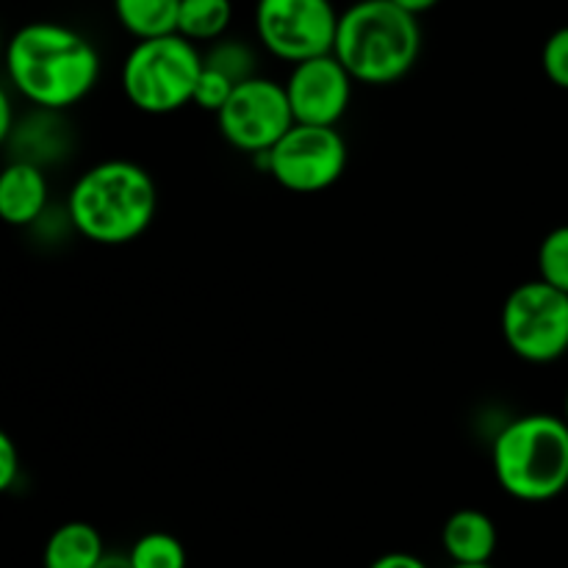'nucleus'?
<instances>
[{
  "label": "nucleus",
  "instance_id": "nucleus-15",
  "mask_svg": "<svg viewBox=\"0 0 568 568\" xmlns=\"http://www.w3.org/2000/svg\"><path fill=\"white\" fill-rule=\"evenodd\" d=\"M114 17L136 42L178 33L181 0H114Z\"/></svg>",
  "mask_w": 568,
  "mask_h": 568
},
{
  "label": "nucleus",
  "instance_id": "nucleus-27",
  "mask_svg": "<svg viewBox=\"0 0 568 568\" xmlns=\"http://www.w3.org/2000/svg\"><path fill=\"white\" fill-rule=\"evenodd\" d=\"M566 419V425H568V392H566V397H564V414H560Z\"/></svg>",
  "mask_w": 568,
  "mask_h": 568
},
{
  "label": "nucleus",
  "instance_id": "nucleus-18",
  "mask_svg": "<svg viewBox=\"0 0 568 568\" xmlns=\"http://www.w3.org/2000/svg\"><path fill=\"white\" fill-rule=\"evenodd\" d=\"M128 558H131L133 568H186L189 555L186 547L178 541V536L164 530L144 532L142 538L133 541V547L128 549Z\"/></svg>",
  "mask_w": 568,
  "mask_h": 568
},
{
  "label": "nucleus",
  "instance_id": "nucleus-13",
  "mask_svg": "<svg viewBox=\"0 0 568 568\" xmlns=\"http://www.w3.org/2000/svg\"><path fill=\"white\" fill-rule=\"evenodd\" d=\"M59 111L33 109L26 120H20V128L6 139L11 148V161H28V164L48 166L70 155L67 144V128L59 125Z\"/></svg>",
  "mask_w": 568,
  "mask_h": 568
},
{
  "label": "nucleus",
  "instance_id": "nucleus-23",
  "mask_svg": "<svg viewBox=\"0 0 568 568\" xmlns=\"http://www.w3.org/2000/svg\"><path fill=\"white\" fill-rule=\"evenodd\" d=\"M369 568H430V566L410 552H386L377 560H372Z\"/></svg>",
  "mask_w": 568,
  "mask_h": 568
},
{
  "label": "nucleus",
  "instance_id": "nucleus-5",
  "mask_svg": "<svg viewBox=\"0 0 568 568\" xmlns=\"http://www.w3.org/2000/svg\"><path fill=\"white\" fill-rule=\"evenodd\" d=\"M203 75V50L181 33L144 39L128 50L120 87L128 103L150 116H166L194 103Z\"/></svg>",
  "mask_w": 568,
  "mask_h": 568
},
{
  "label": "nucleus",
  "instance_id": "nucleus-7",
  "mask_svg": "<svg viewBox=\"0 0 568 568\" xmlns=\"http://www.w3.org/2000/svg\"><path fill=\"white\" fill-rule=\"evenodd\" d=\"M338 20L333 0H255L253 11L261 48L292 67L333 53Z\"/></svg>",
  "mask_w": 568,
  "mask_h": 568
},
{
  "label": "nucleus",
  "instance_id": "nucleus-4",
  "mask_svg": "<svg viewBox=\"0 0 568 568\" xmlns=\"http://www.w3.org/2000/svg\"><path fill=\"white\" fill-rule=\"evenodd\" d=\"M494 480L527 505L552 503L568 491V425L564 416L525 414L510 419L491 444Z\"/></svg>",
  "mask_w": 568,
  "mask_h": 568
},
{
  "label": "nucleus",
  "instance_id": "nucleus-28",
  "mask_svg": "<svg viewBox=\"0 0 568 568\" xmlns=\"http://www.w3.org/2000/svg\"><path fill=\"white\" fill-rule=\"evenodd\" d=\"M449 568H494L491 564H486V566H458V564H453Z\"/></svg>",
  "mask_w": 568,
  "mask_h": 568
},
{
  "label": "nucleus",
  "instance_id": "nucleus-24",
  "mask_svg": "<svg viewBox=\"0 0 568 568\" xmlns=\"http://www.w3.org/2000/svg\"><path fill=\"white\" fill-rule=\"evenodd\" d=\"M14 133V109H11V94L9 89H3L0 94V139H9Z\"/></svg>",
  "mask_w": 568,
  "mask_h": 568
},
{
  "label": "nucleus",
  "instance_id": "nucleus-17",
  "mask_svg": "<svg viewBox=\"0 0 568 568\" xmlns=\"http://www.w3.org/2000/svg\"><path fill=\"white\" fill-rule=\"evenodd\" d=\"M203 67L225 75L233 87L258 75V53L244 39L225 37L203 50Z\"/></svg>",
  "mask_w": 568,
  "mask_h": 568
},
{
  "label": "nucleus",
  "instance_id": "nucleus-1",
  "mask_svg": "<svg viewBox=\"0 0 568 568\" xmlns=\"http://www.w3.org/2000/svg\"><path fill=\"white\" fill-rule=\"evenodd\" d=\"M6 78L31 109L61 114L98 87L100 53L72 26L28 22L6 44Z\"/></svg>",
  "mask_w": 568,
  "mask_h": 568
},
{
  "label": "nucleus",
  "instance_id": "nucleus-14",
  "mask_svg": "<svg viewBox=\"0 0 568 568\" xmlns=\"http://www.w3.org/2000/svg\"><path fill=\"white\" fill-rule=\"evenodd\" d=\"M105 558L103 536L89 521H64L50 532L42 549V568H98Z\"/></svg>",
  "mask_w": 568,
  "mask_h": 568
},
{
  "label": "nucleus",
  "instance_id": "nucleus-6",
  "mask_svg": "<svg viewBox=\"0 0 568 568\" xmlns=\"http://www.w3.org/2000/svg\"><path fill=\"white\" fill-rule=\"evenodd\" d=\"M503 338L527 364H555L568 353V294L536 281L519 283L505 297L499 316Z\"/></svg>",
  "mask_w": 568,
  "mask_h": 568
},
{
  "label": "nucleus",
  "instance_id": "nucleus-16",
  "mask_svg": "<svg viewBox=\"0 0 568 568\" xmlns=\"http://www.w3.org/2000/svg\"><path fill=\"white\" fill-rule=\"evenodd\" d=\"M231 22L233 0H181L178 33L197 48L225 39Z\"/></svg>",
  "mask_w": 568,
  "mask_h": 568
},
{
  "label": "nucleus",
  "instance_id": "nucleus-12",
  "mask_svg": "<svg viewBox=\"0 0 568 568\" xmlns=\"http://www.w3.org/2000/svg\"><path fill=\"white\" fill-rule=\"evenodd\" d=\"M499 532L488 514L477 508H460L444 521L442 547L458 566H486L497 552Z\"/></svg>",
  "mask_w": 568,
  "mask_h": 568
},
{
  "label": "nucleus",
  "instance_id": "nucleus-25",
  "mask_svg": "<svg viewBox=\"0 0 568 568\" xmlns=\"http://www.w3.org/2000/svg\"><path fill=\"white\" fill-rule=\"evenodd\" d=\"M392 3H397L399 9H405V11H408V14L422 17V14H427V11H430V9H436V6L442 3V0H392Z\"/></svg>",
  "mask_w": 568,
  "mask_h": 568
},
{
  "label": "nucleus",
  "instance_id": "nucleus-11",
  "mask_svg": "<svg viewBox=\"0 0 568 568\" xmlns=\"http://www.w3.org/2000/svg\"><path fill=\"white\" fill-rule=\"evenodd\" d=\"M50 211V183L42 166L9 161L0 175V216L11 227H33Z\"/></svg>",
  "mask_w": 568,
  "mask_h": 568
},
{
  "label": "nucleus",
  "instance_id": "nucleus-9",
  "mask_svg": "<svg viewBox=\"0 0 568 568\" xmlns=\"http://www.w3.org/2000/svg\"><path fill=\"white\" fill-rule=\"evenodd\" d=\"M216 125L233 150L258 159L270 153L297 122L288 105L286 87L272 78L255 75L233 89L225 109L216 114Z\"/></svg>",
  "mask_w": 568,
  "mask_h": 568
},
{
  "label": "nucleus",
  "instance_id": "nucleus-26",
  "mask_svg": "<svg viewBox=\"0 0 568 568\" xmlns=\"http://www.w3.org/2000/svg\"><path fill=\"white\" fill-rule=\"evenodd\" d=\"M98 568H133L128 552H105V558L100 560Z\"/></svg>",
  "mask_w": 568,
  "mask_h": 568
},
{
  "label": "nucleus",
  "instance_id": "nucleus-20",
  "mask_svg": "<svg viewBox=\"0 0 568 568\" xmlns=\"http://www.w3.org/2000/svg\"><path fill=\"white\" fill-rule=\"evenodd\" d=\"M541 70L552 87L568 92V26L547 37L541 50Z\"/></svg>",
  "mask_w": 568,
  "mask_h": 568
},
{
  "label": "nucleus",
  "instance_id": "nucleus-8",
  "mask_svg": "<svg viewBox=\"0 0 568 568\" xmlns=\"http://www.w3.org/2000/svg\"><path fill=\"white\" fill-rule=\"evenodd\" d=\"M261 166L277 186L294 194H316L342 181L347 170V142L338 128L294 125L266 155Z\"/></svg>",
  "mask_w": 568,
  "mask_h": 568
},
{
  "label": "nucleus",
  "instance_id": "nucleus-22",
  "mask_svg": "<svg viewBox=\"0 0 568 568\" xmlns=\"http://www.w3.org/2000/svg\"><path fill=\"white\" fill-rule=\"evenodd\" d=\"M20 449H17L14 438L0 433V491H11L20 480Z\"/></svg>",
  "mask_w": 568,
  "mask_h": 568
},
{
  "label": "nucleus",
  "instance_id": "nucleus-21",
  "mask_svg": "<svg viewBox=\"0 0 568 568\" xmlns=\"http://www.w3.org/2000/svg\"><path fill=\"white\" fill-rule=\"evenodd\" d=\"M233 89L236 87H233L225 75L209 70V67H203V75H200L197 89H194L192 105H197V109H203V111H211V114H220V111L225 109L227 100H231Z\"/></svg>",
  "mask_w": 568,
  "mask_h": 568
},
{
  "label": "nucleus",
  "instance_id": "nucleus-3",
  "mask_svg": "<svg viewBox=\"0 0 568 568\" xmlns=\"http://www.w3.org/2000/svg\"><path fill=\"white\" fill-rule=\"evenodd\" d=\"M333 55L355 83L392 87L422 55L419 17L392 0H355L342 11Z\"/></svg>",
  "mask_w": 568,
  "mask_h": 568
},
{
  "label": "nucleus",
  "instance_id": "nucleus-19",
  "mask_svg": "<svg viewBox=\"0 0 568 568\" xmlns=\"http://www.w3.org/2000/svg\"><path fill=\"white\" fill-rule=\"evenodd\" d=\"M538 277L568 294V225H558L538 247Z\"/></svg>",
  "mask_w": 568,
  "mask_h": 568
},
{
  "label": "nucleus",
  "instance_id": "nucleus-10",
  "mask_svg": "<svg viewBox=\"0 0 568 568\" xmlns=\"http://www.w3.org/2000/svg\"><path fill=\"white\" fill-rule=\"evenodd\" d=\"M297 125L336 128L353 103L355 81L333 53L294 64L283 81Z\"/></svg>",
  "mask_w": 568,
  "mask_h": 568
},
{
  "label": "nucleus",
  "instance_id": "nucleus-2",
  "mask_svg": "<svg viewBox=\"0 0 568 568\" xmlns=\"http://www.w3.org/2000/svg\"><path fill=\"white\" fill-rule=\"evenodd\" d=\"M64 209L78 236L103 247H120L136 242L153 225L159 186L144 166L109 159L75 178Z\"/></svg>",
  "mask_w": 568,
  "mask_h": 568
}]
</instances>
